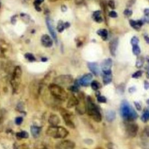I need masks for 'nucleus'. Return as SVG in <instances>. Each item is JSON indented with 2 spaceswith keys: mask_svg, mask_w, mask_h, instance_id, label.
<instances>
[{
  "mask_svg": "<svg viewBox=\"0 0 149 149\" xmlns=\"http://www.w3.org/2000/svg\"><path fill=\"white\" fill-rule=\"evenodd\" d=\"M143 22H146V23H149V16H146L143 19Z\"/></svg>",
  "mask_w": 149,
  "mask_h": 149,
  "instance_id": "nucleus-50",
  "label": "nucleus"
},
{
  "mask_svg": "<svg viewBox=\"0 0 149 149\" xmlns=\"http://www.w3.org/2000/svg\"><path fill=\"white\" fill-rule=\"evenodd\" d=\"M60 112L64 120L66 125L71 129L75 128V125L72 120L73 116L72 113L63 108H60Z\"/></svg>",
  "mask_w": 149,
  "mask_h": 149,
  "instance_id": "nucleus-6",
  "label": "nucleus"
},
{
  "mask_svg": "<svg viewBox=\"0 0 149 149\" xmlns=\"http://www.w3.org/2000/svg\"><path fill=\"white\" fill-rule=\"evenodd\" d=\"M38 1H39V2H40L41 3H43V2H44V0H38Z\"/></svg>",
  "mask_w": 149,
  "mask_h": 149,
  "instance_id": "nucleus-61",
  "label": "nucleus"
},
{
  "mask_svg": "<svg viewBox=\"0 0 149 149\" xmlns=\"http://www.w3.org/2000/svg\"><path fill=\"white\" fill-rule=\"evenodd\" d=\"M48 89L51 95L60 101H65L68 98V94L66 91L60 85L51 83L49 85Z\"/></svg>",
  "mask_w": 149,
  "mask_h": 149,
  "instance_id": "nucleus-4",
  "label": "nucleus"
},
{
  "mask_svg": "<svg viewBox=\"0 0 149 149\" xmlns=\"http://www.w3.org/2000/svg\"><path fill=\"white\" fill-rule=\"evenodd\" d=\"M85 0H74V1H75V3L77 5H80L82 3H83V1Z\"/></svg>",
  "mask_w": 149,
  "mask_h": 149,
  "instance_id": "nucleus-48",
  "label": "nucleus"
},
{
  "mask_svg": "<svg viewBox=\"0 0 149 149\" xmlns=\"http://www.w3.org/2000/svg\"><path fill=\"white\" fill-rule=\"evenodd\" d=\"M147 103H148V104H149V100L147 101Z\"/></svg>",
  "mask_w": 149,
  "mask_h": 149,
  "instance_id": "nucleus-64",
  "label": "nucleus"
},
{
  "mask_svg": "<svg viewBox=\"0 0 149 149\" xmlns=\"http://www.w3.org/2000/svg\"><path fill=\"white\" fill-rule=\"evenodd\" d=\"M118 45V38H115L112 39L109 43V49L111 54L112 56H115L116 49Z\"/></svg>",
  "mask_w": 149,
  "mask_h": 149,
  "instance_id": "nucleus-13",
  "label": "nucleus"
},
{
  "mask_svg": "<svg viewBox=\"0 0 149 149\" xmlns=\"http://www.w3.org/2000/svg\"><path fill=\"white\" fill-rule=\"evenodd\" d=\"M141 119L144 123H146L149 120V110L146 109L144 110V112L141 117Z\"/></svg>",
  "mask_w": 149,
  "mask_h": 149,
  "instance_id": "nucleus-27",
  "label": "nucleus"
},
{
  "mask_svg": "<svg viewBox=\"0 0 149 149\" xmlns=\"http://www.w3.org/2000/svg\"><path fill=\"white\" fill-rule=\"evenodd\" d=\"M30 131L32 136L35 138H37L40 136L41 131V128L37 126H32L30 128Z\"/></svg>",
  "mask_w": 149,
  "mask_h": 149,
  "instance_id": "nucleus-20",
  "label": "nucleus"
},
{
  "mask_svg": "<svg viewBox=\"0 0 149 149\" xmlns=\"http://www.w3.org/2000/svg\"><path fill=\"white\" fill-rule=\"evenodd\" d=\"M137 24L138 25L140 26V27H141L143 24V20H137Z\"/></svg>",
  "mask_w": 149,
  "mask_h": 149,
  "instance_id": "nucleus-52",
  "label": "nucleus"
},
{
  "mask_svg": "<svg viewBox=\"0 0 149 149\" xmlns=\"http://www.w3.org/2000/svg\"><path fill=\"white\" fill-rule=\"evenodd\" d=\"M16 16H17V15H14V16H13L12 17V18H11V23H12L13 24H15L16 22Z\"/></svg>",
  "mask_w": 149,
  "mask_h": 149,
  "instance_id": "nucleus-46",
  "label": "nucleus"
},
{
  "mask_svg": "<svg viewBox=\"0 0 149 149\" xmlns=\"http://www.w3.org/2000/svg\"><path fill=\"white\" fill-rule=\"evenodd\" d=\"M36 149H48V148L44 144H38L37 145Z\"/></svg>",
  "mask_w": 149,
  "mask_h": 149,
  "instance_id": "nucleus-44",
  "label": "nucleus"
},
{
  "mask_svg": "<svg viewBox=\"0 0 149 149\" xmlns=\"http://www.w3.org/2000/svg\"><path fill=\"white\" fill-rule=\"evenodd\" d=\"M69 90H70V91H72V92H76V93H77V92L79 91V87H78V86H77L74 85L73 86H70V87H69Z\"/></svg>",
  "mask_w": 149,
  "mask_h": 149,
  "instance_id": "nucleus-36",
  "label": "nucleus"
},
{
  "mask_svg": "<svg viewBox=\"0 0 149 149\" xmlns=\"http://www.w3.org/2000/svg\"><path fill=\"white\" fill-rule=\"evenodd\" d=\"M70 26V24L69 22H65L64 23V27H65V29H67V28H69Z\"/></svg>",
  "mask_w": 149,
  "mask_h": 149,
  "instance_id": "nucleus-51",
  "label": "nucleus"
},
{
  "mask_svg": "<svg viewBox=\"0 0 149 149\" xmlns=\"http://www.w3.org/2000/svg\"><path fill=\"white\" fill-rule=\"evenodd\" d=\"M35 8L36 9V10L37 11H39V12H40L41 11V8H40V6H35Z\"/></svg>",
  "mask_w": 149,
  "mask_h": 149,
  "instance_id": "nucleus-57",
  "label": "nucleus"
},
{
  "mask_svg": "<svg viewBox=\"0 0 149 149\" xmlns=\"http://www.w3.org/2000/svg\"><path fill=\"white\" fill-rule=\"evenodd\" d=\"M11 51L12 49L9 44L3 39H0V58H7Z\"/></svg>",
  "mask_w": 149,
  "mask_h": 149,
  "instance_id": "nucleus-9",
  "label": "nucleus"
},
{
  "mask_svg": "<svg viewBox=\"0 0 149 149\" xmlns=\"http://www.w3.org/2000/svg\"><path fill=\"white\" fill-rule=\"evenodd\" d=\"M79 104V99L74 95H72L68 101L66 107L68 108H71L74 107H77Z\"/></svg>",
  "mask_w": 149,
  "mask_h": 149,
  "instance_id": "nucleus-16",
  "label": "nucleus"
},
{
  "mask_svg": "<svg viewBox=\"0 0 149 149\" xmlns=\"http://www.w3.org/2000/svg\"><path fill=\"white\" fill-rule=\"evenodd\" d=\"M54 83L60 86H66L71 84L73 81V77L70 74H62L54 78Z\"/></svg>",
  "mask_w": 149,
  "mask_h": 149,
  "instance_id": "nucleus-7",
  "label": "nucleus"
},
{
  "mask_svg": "<svg viewBox=\"0 0 149 149\" xmlns=\"http://www.w3.org/2000/svg\"><path fill=\"white\" fill-rule=\"evenodd\" d=\"M1 3L0 1V8H1Z\"/></svg>",
  "mask_w": 149,
  "mask_h": 149,
  "instance_id": "nucleus-63",
  "label": "nucleus"
},
{
  "mask_svg": "<svg viewBox=\"0 0 149 149\" xmlns=\"http://www.w3.org/2000/svg\"><path fill=\"white\" fill-rule=\"evenodd\" d=\"M87 66L89 70L91 72V73L94 74L95 76H98L100 70H99V68L97 63L95 62H88Z\"/></svg>",
  "mask_w": 149,
  "mask_h": 149,
  "instance_id": "nucleus-17",
  "label": "nucleus"
},
{
  "mask_svg": "<svg viewBox=\"0 0 149 149\" xmlns=\"http://www.w3.org/2000/svg\"><path fill=\"white\" fill-rule=\"evenodd\" d=\"M46 134L54 139H64L68 135L69 132L62 127L50 126L47 129Z\"/></svg>",
  "mask_w": 149,
  "mask_h": 149,
  "instance_id": "nucleus-3",
  "label": "nucleus"
},
{
  "mask_svg": "<svg viewBox=\"0 0 149 149\" xmlns=\"http://www.w3.org/2000/svg\"><path fill=\"white\" fill-rule=\"evenodd\" d=\"M24 57L30 62H34L36 60L35 57L31 53H26L24 54Z\"/></svg>",
  "mask_w": 149,
  "mask_h": 149,
  "instance_id": "nucleus-31",
  "label": "nucleus"
},
{
  "mask_svg": "<svg viewBox=\"0 0 149 149\" xmlns=\"http://www.w3.org/2000/svg\"><path fill=\"white\" fill-rule=\"evenodd\" d=\"M22 122H23V118L22 117L19 116V117L16 118V119H15V123H16V125H20V124L22 123Z\"/></svg>",
  "mask_w": 149,
  "mask_h": 149,
  "instance_id": "nucleus-38",
  "label": "nucleus"
},
{
  "mask_svg": "<svg viewBox=\"0 0 149 149\" xmlns=\"http://www.w3.org/2000/svg\"><path fill=\"white\" fill-rule=\"evenodd\" d=\"M108 5L112 9H114L115 8V2L113 1V0H109V1L108 3Z\"/></svg>",
  "mask_w": 149,
  "mask_h": 149,
  "instance_id": "nucleus-39",
  "label": "nucleus"
},
{
  "mask_svg": "<svg viewBox=\"0 0 149 149\" xmlns=\"http://www.w3.org/2000/svg\"><path fill=\"white\" fill-rule=\"evenodd\" d=\"M108 15H109V16H110L111 18H116V17L118 16L117 13H116L115 11H114L110 12Z\"/></svg>",
  "mask_w": 149,
  "mask_h": 149,
  "instance_id": "nucleus-41",
  "label": "nucleus"
},
{
  "mask_svg": "<svg viewBox=\"0 0 149 149\" xmlns=\"http://www.w3.org/2000/svg\"><path fill=\"white\" fill-rule=\"evenodd\" d=\"M144 14L146 16H149V8H146L144 10Z\"/></svg>",
  "mask_w": 149,
  "mask_h": 149,
  "instance_id": "nucleus-49",
  "label": "nucleus"
},
{
  "mask_svg": "<svg viewBox=\"0 0 149 149\" xmlns=\"http://www.w3.org/2000/svg\"><path fill=\"white\" fill-rule=\"evenodd\" d=\"M129 23H130V25L135 30H140V27L137 24V21L133 20H129Z\"/></svg>",
  "mask_w": 149,
  "mask_h": 149,
  "instance_id": "nucleus-32",
  "label": "nucleus"
},
{
  "mask_svg": "<svg viewBox=\"0 0 149 149\" xmlns=\"http://www.w3.org/2000/svg\"><path fill=\"white\" fill-rule=\"evenodd\" d=\"M144 62V59L143 57H138L136 62V67L137 68H141Z\"/></svg>",
  "mask_w": 149,
  "mask_h": 149,
  "instance_id": "nucleus-26",
  "label": "nucleus"
},
{
  "mask_svg": "<svg viewBox=\"0 0 149 149\" xmlns=\"http://www.w3.org/2000/svg\"><path fill=\"white\" fill-rule=\"evenodd\" d=\"M41 42L43 46L47 48L52 47L53 44V41L48 35H44L41 37Z\"/></svg>",
  "mask_w": 149,
  "mask_h": 149,
  "instance_id": "nucleus-14",
  "label": "nucleus"
},
{
  "mask_svg": "<svg viewBox=\"0 0 149 149\" xmlns=\"http://www.w3.org/2000/svg\"><path fill=\"white\" fill-rule=\"evenodd\" d=\"M91 87L93 90L97 91L100 87V84L96 81H93L91 82Z\"/></svg>",
  "mask_w": 149,
  "mask_h": 149,
  "instance_id": "nucleus-29",
  "label": "nucleus"
},
{
  "mask_svg": "<svg viewBox=\"0 0 149 149\" xmlns=\"http://www.w3.org/2000/svg\"><path fill=\"white\" fill-rule=\"evenodd\" d=\"M57 29V30L58 31V32H60V33H61L64 30V29H65L64 23L62 20H60L58 22Z\"/></svg>",
  "mask_w": 149,
  "mask_h": 149,
  "instance_id": "nucleus-30",
  "label": "nucleus"
},
{
  "mask_svg": "<svg viewBox=\"0 0 149 149\" xmlns=\"http://www.w3.org/2000/svg\"><path fill=\"white\" fill-rule=\"evenodd\" d=\"M106 118L108 122H112L116 118V113L114 111L109 110L106 114Z\"/></svg>",
  "mask_w": 149,
  "mask_h": 149,
  "instance_id": "nucleus-21",
  "label": "nucleus"
},
{
  "mask_svg": "<svg viewBox=\"0 0 149 149\" xmlns=\"http://www.w3.org/2000/svg\"><path fill=\"white\" fill-rule=\"evenodd\" d=\"M96 149H104V148H102V147H98V148H97Z\"/></svg>",
  "mask_w": 149,
  "mask_h": 149,
  "instance_id": "nucleus-62",
  "label": "nucleus"
},
{
  "mask_svg": "<svg viewBox=\"0 0 149 149\" xmlns=\"http://www.w3.org/2000/svg\"><path fill=\"white\" fill-rule=\"evenodd\" d=\"M97 34L101 36L103 40H106L108 38V31L106 29H99L97 30Z\"/></svg>",
  "mask_w": 149,
  "mask_h": 149,
  "instance_id": "nucleus-22",
  "label": "nucleus"
},
{
  "mask_svg": "<svg viewBox=\"0 0 149 149\" xmlns=\"http://www.w3.org/2000/svg\"><path fill=\"white\" fill-rule=\"evenodd\" d=\"M103 83L104 85H108L112 82V72L111 70L103 72Z\"/></svg>",
  "mask_w": 149,
  "mask_h": 149,
  "instance_id": "nucleus-19",
  "label": "nucleus"
},
{
  "mask_svg": "<svg viewBox=\"0 0 149 149\" xmlns=\"http://www.w3.org/2000/svg\"><path fill=\"white\" fill-rule=\"evenodd\" d=\"M147 62H148V63L149 64V56L147 57Z\"/></svg>",
  "mask_w": 149,
  "mask_h": 149,
  "instance_id": "nucleus-60",
  "label": "nucleus"
},
{
  "mask_svg": "<svg viewBox=\"0 0 149 149\" xmlns=\"http://www.w3.org/2000/svg\"><path fill=\"white\" fill-rule=\"evenodd\" d=\"M48 1L49 2H51V3H53V2H56L57 1H59V0H48ZM65 1H69V0H65Z\"/></svg>",
  "mask_w": 149,
  "mask_h": 149,
  "instance_id": "nucleus-59",
  "label": "nucleus"
},
{
  "mask_svg": "<svg viewBox=\"0 0 149 149\" xmlns=\"http://www.w3.org/2000/svg\"><path fill=\"white\" fill-rule=\"evenodd\" d=\"M87 144H91L92 143H93V141L91 139H87L85 141Z\"/></svg>",
  "mask_w": 149,
  "mask_h": 149,
  "instance_id": "nucleus-56",
  "label": "nucleus"
},
{
  "mask_svg": "<svg viewBox=\"0 0 149 149\" xmlns=\"http://www.w3.org/2000/svg\"><path fill=\"white\" fill-rule=\"evenodd\" d=\"M75 143L69 140H65L58 143L56 146V149H74Z\"/></svg>",
  "mask_w": 149,
  "mask_h": 149,
  "instance_id": "nucleus-10",
  "label": "nucleus"
},
{
  "mask_svg": "<svg viewBox=\"0 0 149 149\" xmlns=\"http://www.w3.org/2000/svg\"><path fill=\"white\" fill-rule=\"evenodd\" d=\"M142 73H143V72L142 70H138V71L135 72L132 74V77L133 78H135V79H137V78H140L142 75Z\"/></svg>",
  "mask_w": 149,
  "mask_h": 149,
  "instance_id": "nucleus-34",
  "label": "nucleus"
},
{
  "mask_svg": "<svg viewBox=\"0 0 149 149\" xmlns=\"http://www.w3.org/2000/svg\"><path fill=\"white\" fill-rule=\"evenodd\" d=\"M134 104L135 106V107L136 108V109L138 110V111H140L142 110V106L140 105V104L139 103V102H134Z\"/></svg>",
  "mask_w": 149,
  "mask_h": 149,
  "instance_id": "nucleus-43",
  "label": "nucleus"
},
{
  "mask_svg": "<svg viewBox=\"0 0 149 149\" xmlns=\"http://www.w3.org/2000/svg\"><path fill=\"white\" fill-rule=\"evenodd\" d=\"M135 91H136V88H135V87H130V88L129 89V92L130 93H134Z\"/></svg>",
  "mask_w": 149,
  "mask_h": 149,
  "instance_id": "nucleus-47",
  "label": "nucleus"
},
{
  "mask_svg": "<svg viewBox=\"0 0 149 149\" xmlns=\"http://www.w3.org/2000/svg\"><path fill=\"white\" fill-rule=\"evenodd\" d=\"M139 42V39L138 37H136V36H134L131 39V44L133 46V45H138V43Z\"/></svg>",
  "mask_w": 149,
  "mask_h": 149,
  "instance_id": "nucleus-35",
  "label": "nucleus"
},
{
  "mask_svg": "<svg viewBox=\"0 0 149 149\" xmlns=\"http://www.w3.org/2000/svg\"><path fill=\"white\" fill-rule=\"evenodd\" d=\"M86 112L96 122H100L102 121L100 110L94 103L91 97L90 96L86 98Z\"/></svg>",
  "mask_w": 149,
  "mask_h": 149,
  "instance_id": "nucleus-1",
  "label": "nucleus"
},
{
  "mask_svg": "<svg viewBox=\"0 0 149 149\" xmlns=\"http://www.w3.org/2000/svg\"><path fill=\"white\" fill-rule=\"evenodd\" d=\"M16 137L19 140L22 139H27L29 137V133L26 131L18 132L16 133Z\"/></svg>",
  "mask_w": 149,
  "mask_h": 149,
  "instance_id": "nucleus-25",
  "label": "nucleus"
},
{
  "mask_svg": "<svg viewBox=\"0 0 149 149\" xmlns=\"http://www.w3.org/2000/svg\"><path fill=\"white\" fill-rule=\"evenodd\" d=\"M4 120V114L3 112L0 111V125L2 124Z\"/></svg>",
  "mask_w": 149,
  "mask_h": 149,
  "instance_id": "nucleus-42",
  "label": "nucleus"
},
{
  "mask_svg": "<svg viewBox=\"0 0 149 149\" xmlns=\"http://www.w3.org/2000/svg\"><path fill=\"white\" fill-rule=\"evenodd\" d=\"M112 65V60L111 58H108L103 61L101 64V68L103 72H106L111 70V68Z\"/></svg>",
  "mask_w": 149,
  "mask_h": 149,
  "instance_id": "nucleus-15",
  "label": "nucleus"
},
{
  "mask_svg": "<svg viewBox=\"0 0 149 149\" xmlns=\"http://www.w3.org/2000/svg\"><path fill=\"white\" fill-rule=\"evenodd\" d=\"M146 77L148 79H149V64L147 67V72H146Z\"/></svg>",
  "mask_w": 149,
  "mask_h": 149,
  "instance_id": "nucleus-54",
  "label": "nucleus"
},
{
  "mask_svg": "<svg viewBox=\"0 0 149 149\" xmlns=\"http://www.w3.org/2000/svg\"><path fill=\"white\" fill-rule=\"evenodd\" d=\"M144 87L145 90H148L149 89V82L147 81H144Z\"/></svg>",
  "mask_w": 149,
  "mask_h": 149,
  "instance_id": "nucleus-45",
  "label": "nucleus"
},
{
  "mask_svg": "<svg viewBox=\"0 0 149 149\" xmlns=\"http://www.w3.org/2000/svg\"><path fill=\"white\" fill-rule=\"evenodd\" d=\"M66 10H67V7L65 5H63L61 6V11L62 12H65V11H66Z\"/></svg>",
  "mask_w": 149,
  "mask_h": 149,
  "instance_id": "nucleus-55",
  "label": "nucleus"
},
{
  "mask_svg": "<svg viewBox=\"0 0 149 149\" xmlns=\"http://www.w3.org/2000/svg\"><path fill=\"white\" fill-rule=\"evenodd\" d=\"M96 96H97V100L98 103H106L107 102V98H106V97L100 94V93L99 91H97L96 93Z\"/></svg>",
  "mask_w": 149,
  "mask_h": 149,
  "instance_id": "nucleus-24",
  "label": "nucleus"
},
{
  "mask_svg": "<svg viewBox=\"0 0 149 149\" xmlns=\"http://www.w3.org/2000/svg\"><path fill=\"white\" fill-rule=\"evenodd\" d=\"M15 149H30V148L26 144H22L17 146V147Z\"/></svg>",
  "mask_w": 149,
  "mask_h": 149,
  "instance_id": "nucleus-37",
  "label": "nucleus"
},
{
  "mask_svg": "<svg viewBox=\"0 0 149 149\" xmlns=\"http://www.w3.org/2000/svg\"><path fill=\"white\" fill-rule=\"evenodd\" d=\"M100 14H101V12L100 11H96L93 14V19L98 23H100L103 22V19L101 17Z\"/></svg>",
  "mask_w": 149,
  "mask_h": 149,
  "instance_id": "nucleus-23",
  "label": "nucleus"
},
{
  "mask_svg": "<svg viewBox=\"0 0 149 149\" xmlns=\"http://www.w3.org/2000/svg\"><path fill=\"white\" fill-rule=\"evenodd\" d=\"M45 22H46L47 26L48 28V29L49 33H50L52 37L53 38V39L54 40L56 43H57V41H58L57 35V33H56L55 29H54L53 20L49 18H47L46 20H45Z\"/></svg>",
  "mask_w": 149,
  "mask_h": 149,
  "instance_id": "nucleus-11",
  "label": "nucleus"
},
{
  "mask_svg": "<svg viewBox=\"0 0 149 149\" xmlns=\"http://www.w3.org/2000/svg\"><path fill=\"white\" fill-rule=\"evenodd\" d=\"M48 123L51 126H57L60 123V119L58 115L51 114L48 118Z\"/></svg>",
  "mask_w": 149,
  "mask_h": 149,
  "instance_id": "nucleus-18",
  "label": "nucleus"
},
{
  "mask_svg": "<svg viewBox=\"0 0 149 149\" xmlns=\"http://www.w3.org/2000/svg\"><path fill=\"white\" fill-rule=\"evenodd\" d=\"M123 14H124V15H125V16L129 17V16H131L132 15V11L131 10H130V9H125V11H124Z\"/></svg>",
  "mask_w": 149,
  "mask_h": 149,
  "instance_id": "nucleus-40",
  "label": "nucleus"
},
{
  "mask_svg": "<svg viewBox=\"0 0 149 149\" xmlns=\"http://www.w3.org/2000/svg\"><path fill=\"white\" fill-rule=\"evenodd\" d=\"M47 60H48V59L47 58H44V57H43L41 59V61L42 62H46V61H47Z\"/></svg>",
  "mask_w": 149,
  "mask_h": 149,
  "instance_id": "nucleus-58",
  "label": "nucleus"
},
{
  "mask_svg": "<svg viewBox=\"0 0 149 149\" xmlns=\"http://www.w3.org/2000/svg\"><path fill=\"white\" fill-rule=\"evenodd\" d=\"M144 40L146 41V42L149 44V37L147 36V35H145L144 36Z\"/></svg>",
  "mask_w": 149,
  "mask_h": 149,
  "instance_id": "nucleus-53",
  "label": "nucleus"
},
{
  "mask_svg": "<svg viewBox=\"0 0 149 149\" xmlns=\"http://www.w3.org/2000/svg\"><path fill=\"white\" fill-rule=\"evenodd\" d=\"M22 74V71L21 68L19 66H15L12 72V78L11 80V86L14 92H16L18 90L19 86L20 84Z\"/></svg>",
  "mask_w": 149,
  "mask_h": 149,
  "instance_id": "nucleus-5",
  "label": "nucleus"
},
{
  "mask_svg": "<svg viewBox=\"0 0 149 149\" xmlns=\"http://www.w3.org/2000/svg\"><path fill=\"white\" fill-rule=\"evenodd\" d=\"M93 79V75L91 73H87L85 74L84 76H83L80 80L79 81L80 85L83 86H88L90 84Z\"/></svg>",
  "mask_w": 149,
  "mask_h": 149,
  "instance_id": "nucleus-12",
  "label": "nucleus"
},
{
  "mask_svg": "<svg viewBox=\"0 0 149 149\" xmlns=\"http://www.w3.org/2000/svg\"><path fill=\"white\" fill-rule=\"evenodd\" d=\"M120 112L122 117L125 122H133L138 117L136 112L126 100L122 102L121 105Z\"/></svg>",
  "mask_w": 149,
  "mask_h": 149,
  "instance_id": "nucleus-2",
  "label": "nucleus"
},
{
  "mask_svg": "<svg viewBox=\"0 0 149 149\" xmlns=\"http://www.w3.org/2000/svg\"><path fill=\"white\" fill-rule=\"evenodd\" d=\"M142 137L143 140H146L149 138V127L147 126L144 128L142 134Z\"/></svg>",
  "mask_w": 149,
  "mask_h": 149,
  "instance_id": "nucleus-28",
  "label": "nucleus"
},
{
  "mask_svg": "<svg viewBox=\"0 0 149 149\" xmlns=\"http://www.w3.org/2000/svg\"><path fill=\"white\" fill-rule=\"evenodd\" d=\"M139 127L136 123L133 122H126L125 132L127 135L131 137H134L137 135Z\"/></svg>",
  "mask_w": 149,
  "mask_h": 149,
  "instance_id": "nucleus-8",
  "label": "nucleus"
},
{
  "mask_svg": "<svg viewBox=\"0 0 149 149\" xmlns=\"http://www.w3.org/2000/svg\"><path fill=\"white\" fill-rule=\"evenodd\" d=\"M132 51L133 53L135 55V56H139L140 54V48L139 47L138 45H133L132 47Z\"/></svg>",
  "mask_w": 149,
  "mask_h": 149,
  "instance_id": "nucleus-33",
  "label": "nucleus"
}]
</instances>
